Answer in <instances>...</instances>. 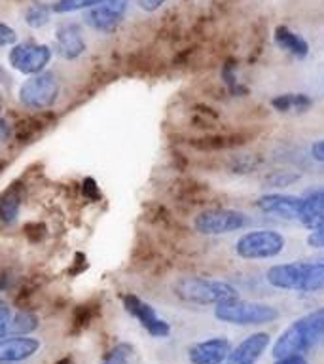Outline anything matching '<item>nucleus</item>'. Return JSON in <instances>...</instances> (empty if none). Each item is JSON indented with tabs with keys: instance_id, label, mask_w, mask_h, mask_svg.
<instances>
[{
	"instance_id": "nucleus-1",
	"label": "nucleus",
	"mask_w": 324,
	"mask_h": 364,
	"mask_svg": "<svg viewBox=\"0 0 324 364\" xmlns=\"http://www.w3.org/2000/svg\"><path fill=\"white\" fill-rule=\"evenodd\" d=\"M324 338V307L309 311L290 323L273 343L271 355L277 358L306 355L323 341Z\"/></svg>"
},
{
	"instance_id": "nucleus-2",
	"label": "nucleus",
	"mask_w": 324,
	"mask_h": 364,
	"mask_svg": "<svg viewBox=\"0 0 324 364\" xmlns=\"http://www.w3.org/2000/svg\"><path fill=\"white\" fill-rule=\"evenodd\" d=\"M266 281L279 290L315 294L324 290V260L275 264L266 272Z\"/></svg>"
},
{
	"instance_id": "nucleus-3",
	"label": "nucleus",
	"mask_w": 324,
	"mask_h": 364,
	"mask_svg": "<svg viewBox=\"0 0 324 364\" xmlns=\"http://www.w3.org/2000/svg\"><path fill=\"white\" fill-rule=\"evenodd\" d=\"M173 290L178 300L193 306H218L239 298L237 289L233 284L220 279L193 277V275L178 279Z\"/></svg>"
},
{
	"instance_id": "nucleus-4",
	"label": "nucleus",
	"mask_w": 324,
	"mask_h": 364,
	"mask_svg": "<svg viewBox=\"0 0 324 364\" xmlns=\"http://www.w3.org/2000/svg\"><path fill=\"white\" fill-rule=\"evenodd\" d=\"M215 317L222 323L237 326H260L277 321L279 309L264 301H244L235 298L215 306Z\"/></svg>"
},
{
	"instance_id": "nucleus-5",
	"label": "nucleus",
	"mask_w": 324,
	"mask_h": 364,
	"mask_svg": "<svg viewBox=\"0 0 324 364\" xmlns=\"http://www.w3.org/2000/svg\"><path fill=\"white\" fill-rule=\"evenodd\" d=\"M61 97V82L53 73H38L28 76L17 91V99L31 110L51 108Z\"/></svg>"
},
{
	"instance_id": "nucleus-6",
	"label": "nucleus",
	"mask_w": 324,
	"mask_h": 364,
	"mask_svg": "<svg viewBox=\"0 0 324 364\" xmlns=\"http://www.w3.org/2000/svg\"><path fill=\"white\" fill-rule=\"evenodd\" d=\"M284 235L275 230H252L235 243V255L243 260H269L284 250Z\"/></svg>"
},
{
	"instance_id": "nucleus-7",
	"label": "nucleus",
	"mask_w": 324,
	"mask_h": 364,
	"mask_svg": "<svg viewBox=\"0 0 324 364\" xmlns=\"http://www.w3.org/2000/svg\"><path fill=\"white\" fill-rule=\"evenodd\" d=\"M249 224V216L237 209H207L193 216V230L203 235H226Z\"/></svg>"
},
{
	"instance_id": "nucleus-8",
	"label": "nucleus",
	"mask_w": 324,
	"mask_h": 364,
	"mask_svg": "<svg viewBox=\"0 0 324 364\" xmlns=\"http://www.w3.org/2000/svg\"><path fill=\"white\" fill-rule=\"evenodd\" d=\"M53 51L48 44H38V42H21V44L11 46L8 59L10 65L17 73L25 76L44 73L45 67L50 65Z\"/></svg>"
},
{
	"instance_id": "nucleus-9",
	"label": "nucleus",
	"mask_w": 324,
	"mask_h": 364,
	"mask_svg": "<svg viewBox=\"0 0 324 364\" xmlns=\"http://www.w3.org/2000/svg\"><path fill=\"white\" fill-rule=\"evenodd\" d=\"M131 0H102L101 4L85 10L84 21L95 33L110 34L116 33L122 21L127 16Z\"/></svg>"
},
{
	"instance_id": "nucleus-10",
	"label": "nucleus",
	"mask_w": 324,
	"mask_h": 364,
	"mask_svg": "<svg viewBox=\"0 0 324 364\" xmlns=\"http://www.w3.org/2000/svg\"><path fill=\"white\" fill-rule=\"evenodd\" d=\"M122 301H124L125 311L129 313L131 317L146 330L148 336H152V338H169L171 324L159 317L158 311L148 301H144L135 294H124Z\"/></svg>"
},
{
	"instance_id": "nucleus-11",
	"label": "nucleus",
	"mask_w": 324,
	"mask_h": 364,
	"mask_svg": "<svg viewBox=\"0 0 324 364\" xmlns=\"http://www.w3.org/2000/svg\"><path fill=\"white\" fill-rule=\"evenodd\" d=\"M256 207L269 216L301 224L306 215V198L288 196V193H266L258 198Z\"/></svg>"
},
{
	"instance_id": "nucleus-12",
	"label": "nucleus",
	"mask_w": 324,
	"mask_h": 364,
	"mask_svg": "<svg viewBox=\"0 0 324 364\" xmlns=\"http://www.w3.org/2000/svg\"><path fill=\"white\" fill-rule=\"evenodd\" d=\"M55 50L57 55L65 61H76L87 50L84 28L78 23L65 21L55 28Z\"/></svg>"
},
{
	"instance_id": "nucleus-13",
	"label": "nucleus",
	"mask_w": 324,
	"mask_h": 364,
	"mask_svg": "<svg viewBox=\"0 0 324 364\" xmlns=\"http://www.w3.org/2000/svg\"><path fill=\"white\" fill-rule=\"evenodd\" d=\"M269 341L271 338L267 332H254L247 336L243 341H239L237 346L230 349L222 364H256L269 347Z\"/></svg>"
},
{
	"instance_id": "nucleus-14",
	"label": "nucleus",
	"mask_w": 324,
	"mask_h": 364,
	"mask_svg": "<svg viewBox=\"0 0 324 364\" xmlns=\"http://www.w3.org/2000/svg\"><path fill=\"white\" fill-rule=\"evenodd\" d=\"M42 349V341L34 336H4L0 338V363H23Z\"/></svg>"
},
{
	"instance_id": "nucleus-15",
	"label": "nucleus",
	"mask_w": 324,
	"mask_h": 364,
	"mask_svg": "<svg viewBox=\"0 0 324 364\" xmlns=\"http://www.w3.org/2000/svg\"><path fill=\"white\" fill-rule=\"evenodd\" d=\"M230 349L227 338H209L188 347V360L190 364H222Z\"/></svg>"
},
{
	"instance_id": "nucleus-16",
	"label": "nucleus",
	"mask_w": 324,
	"mask_h": 364,
	"mask_svg": "<svg viewBox=\"0 0 324 364\" xmlns=\"http://www.w3.org/2000/svg\"><path fill=\"white\" fill-rule=\"evenodd\" d=\"M273 38H275L279 48H283V50L288 51L290 55L298 57V59H306V57L309 55V44L301 38L300 34H296L294 31H290V28L284 27V25H279V27L273 31Z\"/></svg>"
},
{
	"instance_id": "nucleus-17",
	"label": "nucleus",
	"mask_w": 324,
	"mask_h": 364,
	"mask_svg": "<svg viewBox=\"0 0 324 364\" xmlns=\"http://www.w3.org/2000/svg\"><path fill=\"white\" fill-rule=\"evenodd\" d=\"M324 222V190L309 193L306 198V215L301 224L309 230H315Z\"/></svg>"
},
{
	"instance_id": "nucleus-18",
	"label": "nucleus",
	"mask_w": 324,
	"mask_h": 364,
	"mask_svg": "<svg viewBox=\"0 0 324 364\" xmlns=\"http://www.w3.org/2000/svg\"><path fill=\"white\" fill-rule=\"evenodd\" d=\"M313 105V101L307 95H301V93H284V95L275 97L271 101V107L279 112H306L309 110Z\"/></svg>"
},
{
	"instance_id": "nucleus-19",
	"label": "nucleus",
	"mask_w": 324,
	"mask_h": 364,
	"mask_svg": "<svg viewBox=\"0 0 324 364\" xmlns=\"http://www.w3.org/2000/svg\"><path fill=\"white\" fill-rule=\"evenodd\" d=\"M36 328H38V318H36V315L27 311H19L16 315H11L10 323H8V326L4 330V336H27L31 332H34Z\"/></svg>"
},
{
	"instance_id": "nucleus-20",
	"label": "nucleus",
	"mask_w": 324,
	"mask_h": 364,
	"mask_svg": "<svg viewBox=\"0 0 324 364\" xmlns=\"http://www.w3.org/2000/svg\"><path fill=\"white\" fill-rule=\"evenodd\" d=\"M19 207H21V192H19V188H8L0 196V220L6 222V224L16 220Z\"/></svg>"
},
{
	"instance_id": "nucleus-21",
	"label": "nucleus",
	"mask_w": 324,
	"mask_h": 364,
	"mask_svg": "<svg viewBox=\"0 0 324 364\" xmlns=\"http://www.w3.org/2000/svg\"><path fill=\"white\" fill-rule=\"evenodd\" d=\"M51 14H53L51 6L44 4V2H33L27 8V11H25V23H27L28 27L42 28L50 23Z\"/></svg>"
},
{
	"instance_id": "nucleus-22",
	"label": "nucleus",
	"mask_w": 324,
	"mask_h": 364,
	"mask_svg": "<svg viewBox=\"0 0 324 364\" xmlns=\"http://www.w3.org/2000/svg\"><path fill=\"white\" fill-rule=\"evenodd\" d=\"M101 2L102 0H55L51 8H53V14H70V11L90 10Z\"/></svg>"
},
{
	"instance_id": "nucleus-23",
	"label": "nucleus",
	"mask_w": 324,
	"mask_h": 364,
	"mask_svg": "<svg viewBox=\"0 0 324 364\" xmlns=\"http://www.w3.org/2000/svg\"><path fill=\"white\" fill-rule=\"evenodd\" d=\"M131 353H133L131 351V346H127V343L116 346L104 355L102 364H129Z\"/></svg>"
},
{
	"instance_id": "nucleus-24",
	"label": "nucleus",
	"mask_w": 324,
	"mask_h": 364,
	"mask_svg": "<svg viewBox=\"0 0 324 364\" xmlns=\"http://www.w3.org/2000/svg\"><path fill=\"white\" fill-rule=\"evenodd\" d=\"M17 42L16 28H11L8 23L0 21V48L6 46H14Z\"/></svg>"
},
{
	"instance_id": "nucleus-25",
	"label": "nucleus",
	"mask_w": 324,
	"mask_h": 364,
	"mask_svg": "<svg viewBox=\"0 0 324 364\" xmlns=\"http://www.w3.org/2000/svg\"><path fill=\"white\" fill-rule=\"evenodd\" d=\"M307 245L313 249H324V226L315 228L307 235Z\"/></svg>"
},
{
	"instance_id": "nucleus-26",
	"label": "nucleus",
	"mask_w": 324,
	"mask_h": 364,
	"mask_svg": "<svg viewBox=\"0 0 324 364\" xmlns=\"http://www.w3.org/2000/svg\"><path fill=\"white\" fill-rule=\"evenodd\" d=\"M11 307L6 304L4 300H0V338L4 336V330L6 326H8V323H10V318H11Z\"/></svg>"
},
{
	"instance_id": "nucleus-27",
	"label": "nucleus",
	"mask_w": 324,
	"mask_h": 364,
	"mask_svg": "<svg viewBox=\"0 0 324 364\" xmlns=\"http://www.w3.org/2000/svg\"><path fill=\"white\" fill-rule=\"evenodd\" d=\"M136 4H139L142 11L152 14V11H158L161 6L167 4V0H136Z\"/></svg>"
},
{
	"instance_id": "nucleus-28",
	"label": "nucleus",
	"mask_w": 324,
	"mask_h": 364,
	"mask_svg": "<svg viewBox=\"0 0 324 364\" xmlns=\"http://www.w3.org/2000/svg\"><path fill=\"white\" fill-rule=\"evenodd\" d=\"M311 158L318 164H324V139L320 141H315L311 144Z\"/></svg>"
},
{
	"instance_id": "nucleus-29",
	"label": "nucleus",
	"mask_w": 324,
	"mask_h": 364,
	"mask_svg": "<svg viewBox=\"0 0 324 364\" xmlns=\"http://www.w3.org/2000/svg\"><path fill=\"white\" fill-rule=\"evenodd\" d=\"M275 364H307V358L303 355H292V357L277 358Z\"/></svg>"
},
{
	"instance_id": "nucleus-30",
	"label": "nucleus",
	"mask_w": 324,
	"mask_h": 364,
	"mask_svg": "<svg viewBox=\"0 0 324 364\" xmlns=\"http://www.w3.org/2000/svg\"><path fill=\"white\" fill-rule=\"evenodd\" d=\"M8 133H10V131H8V125L4 124V119L0 118V142L4 141L6 136H8Z\"/></svg>"
},
{
	"instance_id": "nucleus-31",
	"label": "nucleus",
	"mask_w": 324,
	"mask_h": 364,
	"mask_svg": "<svg viewBox=\"0 0 324 364\" xmlns=\"http://www.w3.org/2000/svg\"><path fill=\"white\" fill-rule=\"evenodd\" d=\"M4 76H6V73H4V68L0 67V78H4Z\"/></svg>"
},
{
	"instance_id": "nucleus-32",
	"label": "nucleus",
	"mask_w": 324,
	"mask_h": 364,
	"mask_svg": "<svg viewBox=\"0 0 324 364\" xmlns=\"http://www.w3.org/2000/svg\"><path fill=\"white\" fill-rule=\"evenodd\" d=\"M0 105H2V93H0Z\"/></svg>"
},
{
	"instance_id": "nucleus-33",
	"label": "nucleus",
	"mask_w": 324,
	"mask_h": 364,
	"mask_svg": "<svg viewBox=\"0 0 324 364\" xmlns=\"http://www.w3.org/2000/svg\"><path fill=\"white\" fill-rule=\"evenodd\" d=\"M0 364H17V363H0Z\"/></svg>"
}]
</instances>
